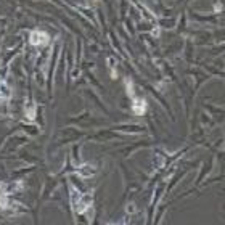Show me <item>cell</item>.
Segmentation results:
<instances>
[{"label":"cell","mask_w":225,"mask_h":225,"mask_svg":"<svg viewBox=\"0 0 225 225\" xmlns=\"http://www.w3.org/2000/svg\"><path fill=\"white\" fill-rule=\"evenodd\" d=\"M10 97V90H8V87L5 85L3 80H0V100H5Z\"/></svg>","instance_id":"3"},{"label":"cell","mask_w":225,"mask_h":225,"mask_svg":"<svg viewBox=\"0 0 225 225\" xmlns=\"http://www.w3.org/2000/svg\"><path fill=\"white\" fill-rule=\"evenodd\" d=\"M50 40V37L47 32L44 31H32L31 35H29V42L32 45H37V47H42V45H47Z\"/></svg>","instance_id":"1"},{"label":"cell","mask_w":225,"mask_h":225,"mask_svg":"<svg viewBox=\"0 0 225 225\" xmlns=\"http://www.w3.org/2000/svg\"><path fill=\"white\" fill-rule=\"evenodd\" d=\"M132 111L135 112V114H138V116H142L143 112L146 111V101L142 98H134V103H132Z\"/></svg>","instance_id":"2"}]
</instances>
